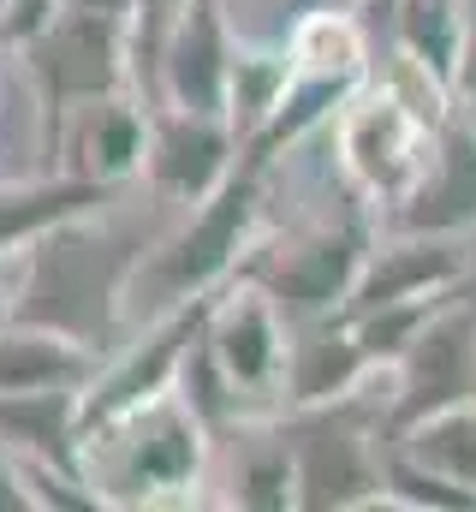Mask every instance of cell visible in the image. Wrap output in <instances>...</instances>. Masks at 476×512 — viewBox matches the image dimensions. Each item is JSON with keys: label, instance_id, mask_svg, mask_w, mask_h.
<instances>
[{"label": "cell", "instance_id": "cell-3", "mask_svg": "<svg viewBox=\"0 0 476 512\" xmlns=\"http://www.w3.org/2000/svg\"><path fill=\"white\" fill-rule=\"evenodd\" d=\"M256 179H262V167L238 161L233 173L203 197V215L167 251H155L149 262L137 256V268H131L137 298H149L155 310H173V304H191V298L215 292L233 274L238 245H244V233L256 221Z\"/></svg>", "mask_w": 476, "mask_h": 512}, {"label": "cell", "instance_id": "cell-23", "mask_svg": "<svg viewBox=\"0 0 476 512\" xmlns=\"http://www.w3.org/2000/svg\"><path fill=\"white\" fill-rule=\"evenodd\" d=\"M238 501H244V507H292V501H298V477H292V447H286V441L268 447V453H256V459L244 465Z\"/></svg>", "mask_w": 476, "mask_h": 512}, {"label": "cell", "instance_id": "cell-22", "mask_svg": "<svg viewBox=\"0 0 476 512\" xmlns=\"http://www.w3.org/2000/svg\"><path fill=\"white\" fill-rule=\"evenodd\" d=\"M381 489H387L393 501H405V507H453V512L476 507V489L453 483V477H441V471H429V465H423V459H411L405 447L387 459V477H381Z\"/></svg>", "mask_w": 476, "mask_h": 512}, {"label": "cell", "instance_id": "cell-2", "mask_svg": "<svg viewBox=\"0 0 476 512\" xmlns=\"http://www.w3.org/2000/svg\"><path fill=\"white\" fill-rule=\"evenodd\" d=\"M102 429H114L125 441H108V435L90 429V441L108 447V459H102L96 471H84L90 489H108V495H96V501H125V507L161 501V495L191 489L197 471H203V417H197L185 399H173V393L137 405L131 417L102 423Z\"/></svg>", "mask_w": 476, "mask_h": 512}, {"label": "cell", "instance_id": "cell-7", "mask_svg": "<svg viewBox=\"0 0 476 512\" xmlns=\"http://www.w3.org/2000/svg\"><path fill=\"white\" fill-rule=\"evenodd\" d=\"M363 256H369V239L357 221H346L340 233H316L310 245L286 251L280 262H250L244 274L274 298L286 322H316V316L346 310L357 274H363Z\"/></svg>", "mask_w": 476, "mask_h": 512}, {"label": "cell", "instance_id": "cell-26", "mask_svg": "<svg viewBox=\"0 0 476 512\" xmlns=\"http://www.w3.org/2000/svg\"><path fill=\"white\" fill-rule=\"evenodd\" d=\"M60 6H78V12H114V18H131L137 0H60Z\"/></svg>", "mask_w": 476, "mask_h": 512}, {"label": "cell", "instance_id": "cell-13", "mask_svg": "<svg viewBox=\"0 0 476 512\" xmlns=\"http://www.w3.org/2000/svg\"><path fill=\"white\" fill-rule=\"evenodd\" d=\"M471 221H476V131L441 126L423 179L405 191L399 227L405 233H459Z\"/></svg>", "mask_w": 476, "mask_h": 512}, {"label": "cell", "instance_id": "cell-5", "mask_svg": "<svg viewBox=\"0 0 476 512\" xmlns=\"http://www.w3.org/2000/svg\"><path fill=\"white\" fill-rule=\"evenodd\" d=\"M476 399V310L471 304H441L417 340L399 358V399H393V435H405L411 423Z\"/></svg>", "mask_w": 476, "mask_h": 512}, {"label": "cell", "instance_id": "cell-4", "mask_svg": "<svg viewBox=\"0 0 476 512\" xmlns=\"http://www.w3.org/2000/svg\"><path fill=\"white\" fill-rule=\"evenodd\" d=\"M36 90H42V114H48V143H60V120L84 102L114 96L125 78V54H131V18L114 12H78L60 6L54 24L42 36L24 42Z\"/></svg>", "mask_w": 476, "mask_h": 512}, {"label": "cell", "instance_id": "cell-8", "mask_svg": "<svg viewBox=\"0 0 476 512\" xmlns=\"http://www.w3.org/2000/svg\"><path fill=\"white\" fill-rule=\"evenodd\" d=\"M203 352L215 358L221 382L233 387V399H262L286 382V334H280V310L274 298L250 280L244 292L215 298L209 322H203Z\"/></svg>", "mask_w": 476, "mask_h": 512}, {"label": "cell", "instance_id": "cell-25", "mask_svg": "<svg viewBox=\"0 0 476 512\" xmlns=\"http://www.w3.org/2000/svg\"><path fill=\"white\" fill-rule=\"evenodd\" d=\"M18 507H30L24 477H18V465H12V459H0V512H18Z\"/></svg>", "mask_w": 476, "mask_h": 512}, {"label": "cell", "instance_id": "cell-24", "mask_svg": "<svg viewBox=\"0 0 476 512\" xmlns=\"http://www.w3.org/2000/svg\"><path fill=\"white\" fill-rule=\"evenodd\" d=\"M185 6H191V0H137V12H131V54H137L143 66H155L161 42H167V30L179 24Z\"/></svg>", "mask_w": 476, "mask_h": 512}, {"label": "cell", "instance_id": "cell-16", "mask_svg": "<svg viewBox=\"0 0 476 512\" xmlns=\"http://www.w3.org/2000/svg\"><path fill=\"white\" fill-rule=\"evenodd\" d=\"M78 399L84 387H36V393H0V441L18 459L78 471Z\"/></svg>", "mask_w": 476, "mask_h": 512}, {"label": "cell", "instance_id": "cell-10", "mask_svg": "<svg viewBox=\"0 0 476 512\" xmlns=\"http://www.w3.org/2000/svg\"><path fill=\"white\" fill-rule=\"evenodd\" d=\"M155 66H161V84H167L173 108H185V114H221L227 120L233 42H227V24H221L215 0H191L179 12V24L167 30Z\"/></svg>", "mask_w": 476, "mask_h": 512}, {"label": "cell", "instance_id": "cell-12", "mask_svg": "<svg viewBox=\"0 0 476 512\" xmlns=\"http://www.w3.org/2000/svg\"><path fill=\"white\" fill-rule=\"evenodd\" d=\"M423 149H429V126L399 102V96H381V102H363L352 120H346V161L357 167L363 185L399 197L417 185L423 173Z\"/></svg>", "mask_w": 476, "mask_h": 512}, {"label": "cell", "instance_id": "cell-17", "mask_svg": "<svg viewBox=\"0 0 476 512\" xmlns=\"http://www.w3.org/2000/svg\"><path fill=\"white\" fill-rule=\"evenodd\" d=\"M96 352L30 328V322H0V393H36V387H90Z\"/></svg>", "mask_w": 476, "mask_h": 512}, {"label": "cell", "instance_id": "cell-19", "mask_svg": "<svg viewBox=\"0 0 476 512\" xmlns=\"http://www.w3.org/2000/svg\"><path fill=\"white\" fill-rule=\"evenodd\" d=\"M465 30H471V24L459 18V0H405V12H399V36H405L411 60H417L441 90H453V78H459Z\"/></svg>", "mask_w": 476, "mask_h": 512}, {"label": "cell", "instance_id": "cell-21", "mask_svg": "<svg viewBox=\"0 0 476 512\" xmlns=\"http://www.w3.org/2000/svg\"><path fill=\"white\" fill-rule=\"evenodd\" d=\"M143 120H137V108H125L114 96H102V108L90 102V120H84V161H78V173H90V179H108L119 185L131 167H143Z\"/></svg>", "mask_w": 476, "mask_h": 512}, {"label": "cell", "instance_id": "cell-14", "mask_svg": "<svg viewBox=\"0 0 476 512\" xmlns=\"http://www.w3.org/2000/svg\"><path fill=\"white\" fill-rule=\"evenodd\" d=\"M369 352L357 346L352 322L334 310V316H316V322H298V334L286 340V393L292 405H334L346 399L363 376H369Z\"/></svg>", "mask_w": 476, "mask_h": 512}, {"label": "cell", "instance_id": "cell-11", "mask_svg": "<svg viewBox=\"0 0 476 512\" xmlns=\"http://www.w3.org/2000/svg\"><path fill=\"white\" fill-rule=\"evenodd\" d=\"M143 167L161 191L203 203L227 173H233V131L221 114H167L155 120L149 143H143Z\"/></svg>", "mask_w": 476, "mask_h": 512}, {"label": "cell", "instance_id": "cell-27", "mask_svg": "<svg viewBox=\"0 0 476 512\" xmlns=\"http://www.w3.org/2000/svg\"><path fill=\"white\" fill-rule=\"evenodd\" d=\"M6 310H12V304H6V298H0V322H6Z\"/></svg>", "mask_w": 476, "mask_h": 512}, {"label": "cell", "instance_id": "cell-6", "mask_svg": "<svg viewBox=\"0 0 476 512\" xmlns=\"http://www.w3.org/2000/svg\"><path fill=\"white\" fill-rule=\"evenodd\" d=\"M209 310H215V292H203V298H191V304H173V310H167V322H161V328H155V334L125 358V364H114L102 382L84 387V399H78V441H84L90 429H102V423L131 417L137 405H149V399L173 393L179 370H185V346H197V334H203Z\"/></svg>", "mask_w": 476, "mask_h": 512}, {"label": "cell", "instance_id": "cell-18", "mask_svg": "<svg viewBox=\"0 0 476 512\" xmlns=\"http://www.w3.org/2000/svg\"><path fill=\"white\" fill-rule=\"evenodd\" d=\"M114 185L108 179H90V173H72V179H54V185H18V191H0V256L6 251H30L48 227L72 221V215H90Z\"/></svg>", "mask_w": 476, "mask_h": 512}, {"label": "cell", "instance_id": "cell-9", "mask_svg": "<svg viewBox=\"0 0 476 512\" xmlns=\"http://www.w3.org/2000/svg\"><path fill=\"white\" fill-rule=\"evenodd\" d=\"M292 477H298V501L292 507H363V501L387 495L375 447L346 417L298 423V435H292Z\"/></svg>", "mask_w": 476, "mask_h": 512}, {"label": "cell", "instance_id": "cell-15", "mask_svg": "<svg viewBox=\"0 0 476 512\" xmlns=\"http://www.w3.org/2000/svg\"><path fill=\"white\" fill-rule=\"evenodd\" d=\"M459 274H465V262H459L453 245H441V233H411V239L393 245V251L363 256V274H357L352 298H346V316L381 310V304H405V298L453 292Z\"/></svg>", "mask_w": 476, "mask_h": 512}, {"label": "cell", "instance_id": "cell-1", "mask_svg": "<svg viewBox=\"0 0 476 512\" xmlns=\"http://www.w3.org/2000/svg\"><path fill=\"white\" fill-rule=\"evenodd\" d=\"M137 256H143L137 239L102 233L84 215L48 227L30 245V274H24V292L6 310V322H30V328L66 334V340L102 352L119 322V298L131 286Z\"/></svg>", "mask_w": 476, "mask_h": 512}, {"label": "cell", "instance_id": "cell-20", "mask_svg": "<svg viewBox=\"0 0 476 512\" xmlns=\"http://www.w3.org/2000/svg\"><path fill=\"white\" fill-rule=\"evenodd\" d=\"M399 441H405V453L423 459L429 471H441V477H453V483L476 489V399L447 405V411L411 423Z\"/></svg>", "mask_w": 476, "mask_h": 512}]
</instances>
